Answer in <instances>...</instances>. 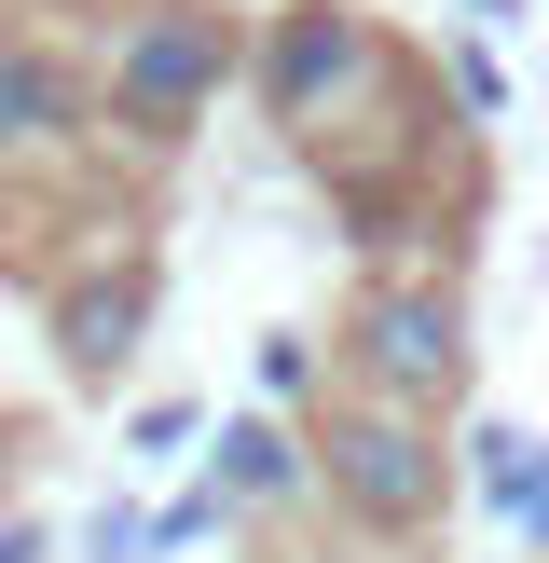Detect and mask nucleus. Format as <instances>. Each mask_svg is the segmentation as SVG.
<instances>
[{
	"mask_svg": "<svg viewBox=\"0 0 549 563\" xmlns=\"http://www.w3.org/2000/svg\"><path fill=\"white\" fill-rule=\"evenodd\" d=\"M357 385L399 399V412H439V399H453V385H467L453 289H371V302H357Z\"/></svg>",
	"mask_w": 549,
	"mask_h": 563,
	"instance_id": "4",
	"label": "nucleus"
},
{
	"mask_svg": "<svg viewBox=\"0 0 549 563\" xmlns=\"http://www.w3.org/2000/svg\"><path fill=\"white\" fill-rule=\"evenodd\" d=\"M27 137H69V69L0 42V152H27Z\"/></svg>",
	"mask_w": 549,
	"mask_h": 563,
	"instance_id": "6",
	"label": "nucleus"
},
{
	"mask_svg": "<svg viewBox=\"0 0 549 563\" xmlns=\"http://www.w3.org/2000/svg\"><path fill=\"white\" fill-rule=\"evenodd\" d=\"M137 330H152V262H97V275H69L55 289V344H69V372H124L137 357Z\"/></svg>",
	"mask_w": 549,
	"mask_h": 563,
	"instance_id": "5",
	"label": "nucleus"
},
{
	"mask_svg": "<svg viewBox=\"0 0 549 563\" xmlns=\"http://www.w3.org/2000/svg\"><path fill=\"white\" fill-rule=\"evenodd\" d=\"M274 482H302V454L274 427H247V440H220V509H247V495H274Z\"/></svg>",
	"mask_w": 549,
	"mask_h": 563,
	"instance_id": "8",
	"label": "nucleus"
},
{
	"mask_svg": "<svg viewBox=\"0 0 549 563\" xmlns=\"http://www.w3.org/2000/svg\"><path fill=\"white\" fill-rule=\"evenodd\" d=\"M0 563H42V537H0Z\"/></svg>",
	"mask_w": 549,
	"mask_h": 563,
	"instance_id": "9",
	"label": "nucleus"
},
{
	"mask_svg": "<svg viewBox=\"0 0 549 563\" xmlns=\"http://www.w3.org/2000/svg\"><path fill=\"white\" fill-rule=\"evenodd\" d=\"M316 482H329V509L371 522V537H426L439 495H453V454L426 440V412H399V399H344V412L316 427Z\"/></svg>",
	"mask_w": 549,
	"mask_h": 563,
	"instance_id": "1",
	"label": "nucleus"
},
{
	"mask_svg": "<svg viewBox=\"0 0 549 563\" xmlns=\"http://www.w3.org/2000/svg\"><path fill=\"white\" fill-rule=\"evenodd\" d=\"M481 495H494V522H522V537L549 550V454H536L522 427H494V440H481Z\"/></svg>",
	"mask_w": 549,
	"mask_h": 563,
	"instance_id": "7",
	"label": "nucleus"
},
{
	"mask_svg": "<svg viewBox=\"0 0 549 563\" xmlns=\"http://www.w3.org/2000/svg\"><path fill=\"white\" fill-rule=\"evenodd\" d=\"M384 82H399V55H384V27L344 14V0H302V14L261 42V97H274V124H289L302 152H329V137H344V110L384 97Z\"/></svg>",
	"mask_w": 549,
	"mask_h": 563,
	"instance_id": "2",
	"label": "nucleus"
},
{
	"mask_svg": "<svg viewBox=\"0 0 549 563\" xmlns=\"http://www.w3.org/2000/svg\"><path fill=\"white\" fill-rule=\"evenodd\" d=\"M234 82V27L206 14V0H152V14L124 27V69H110V124L124 137H192V110Z\"/></svg>",
	"mask_w": 549,
	"mask_h": 563,
	"instance_id": "3",
	"label": "nucleus"
}]
</instances>
